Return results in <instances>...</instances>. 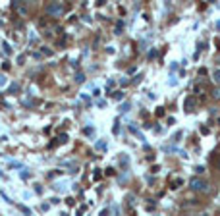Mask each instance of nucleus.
<instances>
[{"label":"nucleus","mask_w":220,"mask_h":216,"mask_svg":"<svg viewBox=\"0 0 220 216\" xmlns=\"http://www.w3.org/2000/svg\"><path fill=\"white\" fill-rule=\"evenodd\" d=\"M48 14L60 16V14H62V6H60V4H50V6H48Z\"/></svg>","instance_id":"nucleus-2"},{"label":"nucleus","mask_w":220,"mask_h":216,"mask_svg":"<svg viewBox=\"0 0 220 216\" xmlns=\"http://www.w3.org/2000/svg\"><path fill=\"white\" fill-rule=\"evenodd\" d=\"M97 149H103V151L106 149V143H104V139L100 141V143H97Z\"/></svg>","instance_id":"nucleus-4"},{"label":"nucleus","mask_w":220,"mask_h":216,"mask_svg":"<svg viewBox=\"0 0 220 216\" xmlns=\"http://www.w3.org/2000/svg\"><path fill=\"white\" fill-rule=\"evenodd\" d=\"M213 96H214V98H220V89H216V91H214V93H213Z\"/></svg>","instance_id":"nucleus-7"},{"label":"nucleus","mask_w":220,"mask_h":216,"mask_svg":"<svg viewBox=\"0 0 220 216\" xmlns=\"http://www.w3.org/2000/svg\"><path fill=\"white\" fill-rule=\"evenodd\" d=\"M4 85H6V77L0 75V87H4Z\"/></svg>","instance_id":"nucleus-6"},{"label":"nucleus","mask_w":220,"mask_h":216,"mask_svg":"<svg viewBox=\"0 0 220 216\" xmlns=\"http://www.w3.org/2000/svg\"><path fill=\"white\" fill-rule=\"evenodd\" d=\"M4 50H6V52H8V54H10V52H12V46L8 45V43H4Z\"/></svg>","instance_id":"nucleus-5"},{"label":"nucleus","mask_w":220,"mask_h":216,"mask_svg":"<svg viewBox=\"0 0 220 216\" xmlns=\"http://www.w3.org/2000/svg\"><path fill=\"white\" fill-rule=\"evenodd\" d=\"M216 27H218V29H220V21H218V23H216Z\"/></svg>","instance_id":"nucleus-8"},{"label":"nucleus","mask_w":220,"mask_h":216,"mask_svg":"<svg viewBox=\"0 0 220 216\" xmlns=\"http://www.w3.org/2000/svg\"><path fill=\"white\" fill-rule=\"evenodd\" d=\"M191 187H193L195 191H207V181L205 179H199V178H195V179H191Z\"/></svg>","instance_id":"nucleus-1"},{"label":"nucleus","mask_w":220,"mask_h":216,"mask_svg":"<svg viewBox=\"0 0 220 216\" xmlns=\"http://www.w3.org/2000/svg\"><path fill=\"white\" fill-rule=\"evenodd\" d=\"M213 77H214V81H216V83H220V70H216V71H214V73H213Z\"/></svg>","instance_id":"nucleus-3"}]
</instances>
